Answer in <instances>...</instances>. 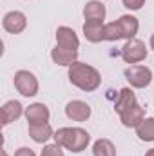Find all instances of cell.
Returning <instances> with one entry per match:
<instances>
[{
	"label": "cell",
	"mask_w": 154,
	"mask_h": 156,
	"mask_svg": "<svg viewBox=\"0 0 154 156\" xmlns=\"http://www.w3.org/2000/svg\"><path fill=\"white\" fill-rule=\"evenodd\" d=\"M67 75H69V82L85 93H93L102 85L100 71L85 62H75L73 66H69Z\"/></svg>",
	"instance_id": "cell-1"
},
{
	"label": "cell",
	"mask_w": 154,
	"mask_h": 156,
	"mask_svg": "<svg viewBox=\"0 0 154 156\" xmlns=\"http://www.w3.org/2000/svg\"><path fill=\"white\" fill-rule=\"evenodd\" d=\"M54 144L62 145L71 153H82L91 144V134L82 127H60L54 131Z\"/></svg>",
	"instance_id": "cell-2"
},
{
	"label": "cell",
	"mask_w": 154,
	"mask_h": 156,
	"mask_svg": "<svg viewBox=\"0 0 154 156\" xmlns=\"http://www.w3.org/2000/svg\"><path fill=\"white\" fill-rule=\"evenodd\" d=\"M123 76L129 82L131 87H134V89H145V87H149L151 82H152V71H151V67H147V66L134 64V66H129V67L123 71Z\"/></svg>",
	"instance_id": "cell-3"
},
{
	"label": "cell",
	"mask_w": 154,
	"mask_h": 156,
	"mask_svg": "<svg viewBox=\"0 0 154 156\" xmlns=\"http://www.w3.org/2000/svg\"><path fill=\"white\" fill-rule=\"evenodd\" d=\"M13 83H15V89H16L22 96H26V98L35 96V94L38 93V87H40L38 78L35 76L31 71H27V69L16 71L15 76H13Z\"/></svg>",
	"instance_id": "cell-4"
},
{
	"label": "cell",
	"mask_w": 154,
	"mask_h": 156,
	"mask_svg": "<svg viewBox=\"0 0 154 156\" xmlns=\"http://www.w3.org/2000/svg\"><path fill=\"white\" fill-rule=\"evenodd\" d=\"M147 55H149L147 45H145L143 40H140V38L127 40V44H125L123 49H121V58H123V62L129 64V66H134V64L143 62V60L147 58Z\"/></svg>",
	"instance_id": "cell-5"
},
{
	"label": "cell",
	"mask_w": 154,
	"mask_h": 156,
	"mask_svg": "<svg viewBox=\"0 0 154 156\" xmlns=\"http://www.w3.org/2000/svg\"><path fill=\"white\" fill-rule=\"evenodd\" d=\"M2 27L9 35H20L27 27V16L22 11H9L2 18Z\"/></svg>",
	"instance_id": "cell-6"
},
{
	"label": "cell",
	"mask_w": 154,
	"mask_h": 156,
	"mask_svg": "<svg viewBox=\"0 0 154 156\" xmlns=\"http://www.w3.org/2000/svg\"><path fill=\"white\" fill-rule=\"evenodd\" d=\"M56 45L62 49H69V51H78L80 47V38H78L76 31L73 27L67 26H60L56 29Z\"/></svg>",
	"instance_id": "cell-7"
},
{
	"label": "cell",
	"mask_w": 154,
	"mask_h": 156,
	"mask_svg": "<svg viewBox=\"0 0 154 156\" xmlns=\"http://www.w3.org/2000/svg\"><path fill=\"white\" fill-rule=\"evenodd\" d=\"M91 105L83 100H71L65 105V116L73 122H87L91 118Z\"/></svg>",
	"instance_id": "cell-8"
},
{
	"label": "cell",
	"mask_w": 154,
	"mask_h": 156,
	"mask_svg": "<svg viewBox=\"0 0 154 156\" xmlns=\"http://www.w3.org/2000/svg\"><path fill=\"white\" fill-rule=\"evenodd\" d=\"M51 118V111L45 104L37 102L31 104L29 107H26V120L29 125H38V123H47Z\"/></svg>",
	"instance_id": "cell-9"
},
{
	"label": "cell",
	"mask_w": 154,
	"mask_h": 156,
	"mask_svg": "<svg viewBox=\"0 0 154 156\" xmlns=\"http://www.w3.org/2000/svg\"><path fill=\"white\" fill-rule=\"evenodd\" d=\"M120 33H121V38L125 40H131V38H136L138 35V29H140V22L136 16L132 15H121L118 20H114Z\"/></svg>",
	"instance_id": "cell-10"
},
{
	"label": "cell",
	"mask_w": 154,
	"mask_h": 156,
	"mask_svg": "<svg viewBox=\"0 0 154 156\" xmlns=\"http://www.w3.org/2000/svg\"><path fill=\"white\" fill-rule=\"evenodd\" d=\"M26 115L24 105L18 100H7L2 109H0V118H2V125H9L11 122H16L18 118Z\"/></svg>",
	"instance_id": "cell-11"
},
{
	"label": "cell",
	"mask_w": 154,
	"mask_h": 156,
	"mask_svg": "<svg viewBox=\"0 0 154 156\" xmlns=\"http://www.w3.org/2000/svg\"><path fill=\"white\" fill-rule=\"evenodd\" d=\"M145 107H142L140 104H136L134 107H131V109H127L125 113H121L120 115V122H121V125L123 127H138L143 120H145Z\"/></svg>",
	"instance_id": "cell-12"
},
{
	"label": "cell",
	"mask_w": 154,
	"mask_h": 156,
	"mask_svg": "<svg viewBox=\"0 0 154 156\" xmlns=\"http://www.w3.org/2000/svg\"><path fill=\"white\" fill-rule=\"evenodd\" d=\"M136 104H138V98H136L134 91H132L131 87H123V89H120V93H118V98H116V104H114V111L118 115H121V113H125L127 109L134 107Z\"/></svg>",
	"instance_id": "cell-13"
},
{
	"label": "cell",
	"mask_w": 154,
	"mask_h": 156,
	"mask_svg": "<svg viewBox=\"0 0 154 156\" xmlns=\"http://www.w3.org/2000/svg\"><path fill=\"white\" fill-rule=\"evenodd\" d=\"M51 60L56 66L62 67H69L75 62H78V51H69V49H62V47H53L51 49Z\"/></svg>",
	"instance_id": "cell-14"
},
{
	"label": "cell",
	"mask_w": 154,
	"mask_h": 156,
	"mask_svg": "<svg viewBox=\"0 0 154 156\" xmlns=\"http://www.w3.org/2000/svg\"><path fill=\"white\" fill-rule=\"evenodd\" d=\"M103 29H105V24L103 22H96V20H85L83 22V37L93 42V44H98V42H103Z\"/></svg>",
	"instance_id": "cell-15"
},
{
	"label": "cell",
	"mask_w": 154,
	"mask_h": 156,
	"mask_svg": "<svg viewBox=\"0 0 154 156\" xmlns=\"http://www.w3.org/2000/svg\"><path fill=\"white\" fill-rule=\"evenodd\" d=\"M27 133H29V138L37 144H45L54 136V131H53L49 122L47 123H38V125H29Z\"/></svg>",
	"instance_id": "cell-16"
},
{
	"label": "cell",
	"mask_w": 154,
	"mask_h": 156,
	"mask_svg": "<svg viewBox=\"0 0 154 156\" xmlns=\"http://www.w3.org/2000/svg\"><path fill=\"white\" fill-rule=\"evenodd\" d=\"M107 15L105 5L100 0H89L83 5V18L85 20H96V22H103Z\"/></svg>",
	"instance_id": "cell-17"
},
{
	"label": "cell",
	"mask_w": 154,
	"mask_h": 156,
	"mask_svg": "<svg viewBox=\"0 0 154 156\" xmlns=\"http://www.w3.org/2000/svg\"><path fill=\"white\" fill-rule=\"evenodd\" d=\"M93 156H116V145L109 138H100L93 144Z\"/></svg>",
	"instance_id": "cell-18"
},
{
	"label": "cell",
	"mask_w": 154,
	"mask_h": 156,
	"mask_svg": "<svg viewBox=\"0 0 154 156\" xmlns=\"http://www.w3.org/2000/svg\"><path fill=\"white\" fill-rule=\"evenodd\" d=\"M136 136L142 142H154V116L145 118L136 127Z\"/></svg>",
	"instance_id": "cell-19"
},
{
	"label": "cell",
	"mask_w": 154,
	"mask_h": 156,
	"mask_svg": "<svg viewBox=\"0 0 154 156\" xmlns=\"http://www.w3.org/2000/svg\"><path fill=\"white\" fill-rule=\"evenodd\" d=\"M62 149H64V147L58 145V144H49V145H44L40 156H65Z\"/></svg>",
	"instance_id": "cell-20"
},
{
	"label": "cell",
	"mask_w": 154,
	"mask_h": 156,
	"mask_svg": "<svg viewBox=\"0 0 154 156\" xmlns=\"http://www.w3.org/2000/svg\"><path fill=\"white\" fill-rule=\"evenodd\" d=\"M121 2H123V5H125L127 9H131V11H140V9L145 5L147 0H121Z\"/></svg>",
	"instance_id": "cell-21"
},
{
	"label": "cell",
	"mask_w": 154,
	"mask_h": 156,
	"mask_svg": "<svg viewBox=\"0 0 154 156\" xmlns=\"http://www.w3.org/2000/svg\"><path fill=\"white\" fill-rule=\"evenodd\" d=\"M13 156H37V154H35V151L29 149V147H20V149L15 151V154Z\"/></svg>",
	"instance_id": "cell-22"
},
{
	"label": "cell",
	"mask_w": 154,
	"mask_h": 156,
	"mask_svg": "<svg viewBox=\"0 0 154 156\" xmlns=\"http://www.w3.org/2000/svg\"><path fill=\"white\" fill-rule=\"evenodd\" d=\"M149 45H151V49L154 51V33L151 35V40H149Z\"/></svg>",
	"instance_id": "cell-23"
},
{
	"label": "cell",
	"mask_w": 154,
	"mask_h": 156,
	"mask_svg": "<svg viewBox=\"0 0 154 156\" xmlns=\"http://www.w3.org/2000/svg\"><path fill=\"white\" fill-rule=\"evenodd\" d=\"M145 156H154V147H152V149H149V151L145 153Z\"/></svg>",
	"instance_id": "cell-24"
},
{
	"label": "cell",
	"mask_w": 154,
	"mask_h": 156,
	"mask_svg": "<svg viewBox=\"0 0 154 156\" xmlns=\"http://www.w3.org/2000/svg\"><path fill=\"white\" fill-rule=\"evenodd\" d=\"M2 156H9V154H7V153H5V151H2Z\"/></svg>",
	"instance_id": "cell-25"
}]
</instances>
